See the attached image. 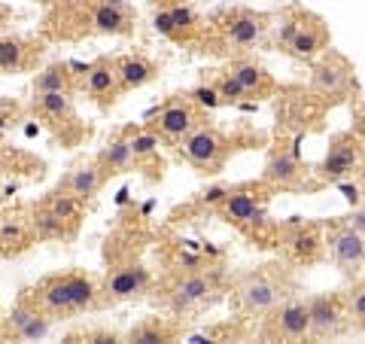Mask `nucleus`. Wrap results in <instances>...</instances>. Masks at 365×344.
<instances>
[{
    "label": "nucleus",
    "mask_w": 365,
    "mask_h": 344,
    "mask_svg": "<svg viewBox=\"0 0 365 344\" xmlns=\"http://www.w3.org/2000/svg\"><path fill=\"white\" fill-rule=\"evenodd\" d=\"M362 156H365V150L356 134H350V132L335 134L329 143V152H326L323 162L317 165L319 180L332 183V186H338V183H344V180H353L356 171L362 168Z\"/></svg>",
    "instance_id": "obj_1"
},
{
    "label": "nucleus",
    "mask_w": 365,
    "mask_h": 344,
    "mask_svg": "<svg viewBox=\"0 0 365 344\" xmlns=\"http://www.w3.org/2000/svg\"><path fill=\"white\" fill-rule=\"evenodd\" d=\"M283 280H277L268 271H256L250 278L241 280L238 287V305L247 314H268L277 308V302L283 299Z\"/></svg>",
    "instance_id": "obj_2"
},
{
    "label": "nucleus",
    "mask_w": 365,
    "mask_h": 344,
    "mask_svg": "<svg viewBox=\"0 0 365 344\" xmlns=\"http://www.w3.org/2000/svg\"><path fill=\"white\" fill-rule=\"evenodd\" d=\"M350 86H356L353 80V67L344 55L338 52H329L323 61H317L314 71H310V89L317 95H326V98H338L350 91Z\"/></svg>",
    "instance_id": "obj_3"
},
{
    "label": "nucleus",
    "mask_w": 365,
    "mask_h": 344,
    "mask_svg": "<svg viewBox=\"0 0 365 344\" xmlns=\"http://www.w3.org/2000/svg\"><path fill=\"white\" fill-rule=\"evenodd\" d=\"M310 308V338L326 341L347 329V302L341 296H314Z\"/></svg>",
    "instance_id": "obj_4"
},
{
    "label": "nucleus",
    "mask_w": 365,
    "mask_h": 344,
    "mask_svg": "<svg viewBox=\"0 0 365 344\" xmlns=\"http://www.w3.org/2000/svg\"><path fill=\"white\" fill-rule=\"evenodd\" d=\"M182 156L201 171H216L225 159V141L216 128H192L182 137Z\"/></svg>",
    "instance_id": "obj_5"
},
{
    "label": "nucleus",
    "mask_w": 365,
    "mask_h": 344,
    "mask_svg": "<svg viewBox=\"0 0 365 344\" xmlns=\"http://www.w3.org/2000/svg\"><path fill=\"white\" fill-rule=\"evenodd\" d=\"M329 247H332V256H335V262H338V269L344 274H353L356 269H362V262H365V235L356 232L347 219L344 223H338V226H332Z\"/></svg>",
    "instance_id": "obj_6"
},
{
    "label": "nucleus",
    "mask_w": 365,
    "mask_h": 344,
    "mask_svg": "<svg viewBox=\"0 0 365 344\" xmlns=\"http://www.w3.org/2000/svg\"><path fill=\"white\" fill-rule=\"evenodd\" d=\"M274 332L280 338H308L310 335V308L308 302H283L274 311Z\"/></svg>",
    "instance_id": "obj_7"
},
{
    "label": "nucleus",
    "mask_w": 365,
    "mask_h": 344,
    "mask_svg": "<svg viewBox=\"0 0 365 344\" xmlns=\"http://www.w3.org/2000/svg\"><path fill=\"white\" fill-rule=\"evenodd\" d=\"M265 183L268 186H277V189H295V186H301V177H304V171H301V162H299V152H286V150H280V152H274V156L268 159V165H265Z\"/></svg>",
    "instance_id": "obj_8"
},
{
    "label": "nucleus",
    "mask_w": 365,
    "mask_h": 344,
    "mask_svg": "<svg viewBox=\"0 0 365 344\" xmlns=\"http://www.w3.org/2000/svg\"><path fill=\"white\" fill-rule=\"evenodd\" d=\"M223 217L228 223H238V226H247V223H256L262 219V198L250 189H232L225 195V201L219 204Z\"/></svg>",
    "instance_id": "obj_9"
},
{
    "label": "nucleus",
    "mask_w": 365,
    "mask_h": 344,
    "mask_svg": "<svg viewBox=\"0 0 365 344\" xmlns=\"http://www.w3.org/2000/svg\"><path fill=\"white\" fill-rule=\"evenodd\" d=\"M210 293H213V280L207 278V274H189V278H182L180 284L174 287V293H171L174 311H189V308H195V305L204 302Z\"/></svg>",
    "instance_id": "obj_10"
},
{
    "label": "nucleus",
    "mask_w": 365,
    "mask_h": 344,
    "mask_svg": "<svg viewBox=\"0 0 365 344\" xmlns=\"http://www.w3.org/2000/svg\"><path fill=\"white\" fill-rule=\"evenodd\" d=\"M195 128V110L189 101H174L167 104L158 116V132L165 137H186Z\"/></svg>",
    "instance_id": "obj_11"
},
{
    "label": "nucleus",
    "mask_w": 365,
    "mask_h": 344,
    "mask_svg": "<svg viewBox=\"0 0 365 344\" xmlns=\"http://www.w3.org/2000/svg\"><path fill=\"white\" fill-rule=\"evenodd\" d=\"M319 250H323V238L317 235L314 226H301L295 223V232L289 235V253H292L295 262H317Z\"/></svg>",
    "instance_id": "obj_12"
},
{
    "label": "nucleus",
    "mask_w": 365,
    "mask_h": 344,
    "mask_svg": "<svg viewBox=\"0 0 365 344\" xmlns=\"http://www.w3.org/2000/svg\"><path fill=\"white\" fill-rule=\"evenodd\" d=\"M326 43H329V34H326L323 25H299L295 37L289 40V52L295 58H310L319 49H326Z\"/></svg>",
    "instance_id": "obj_13"
},
{
    "label": "nucleus",
    "mask_w": 365,
    "mask_h": 344,
    "mask_svg": "<svg viewBox=\"0 0 365 344\" xmlns=\"http://www.w3.org/2000/svg\"><path fill=\"white\" fill-rule=\"evenodd\" d=\"M234 76V80L241 82L243 89L250 91V95H268V91L274 89V82H271V76L262 71V67L256 64V61H238V64H232V71H228Z\"/></svg>",
    "instance_id": "obj_14"
},
{
    "label": "nucleus",
    "mask_w": 365,
    "mask_h": 344,
    "mask_svg": "<svg viewBox=\"0 0 365 344\" xmlns=\"http://www.w3.org/2000/svg\"><path fill=\"white\" fill-rule=\"evenodd\" d=\"M143 284H147V271L143 269H122L106 280V296L110 299H128V296L140 293Z\"/></svg>",
    "instance_id": "obj_15"
},
{
    "label": "nucleus",
    "mask_w": 365,
    "mask_h": 344,
    "mask_svg": "<svg viewBox=\"0 0 365 344\" xmlns=\"http://www.w3.org/2000/svg\"><path fill=\"white\" fill-rule=\"evenodd\" d=\"M259 37H262V21H259L256 15H250V12L232 19L228 21V28H225V40L232 46H253Z\"/></svg>",
    "instance_id": "obj_16"
},
{
    "label": "nucleus",
    "mask_w": 365,
    "mask_h": 344,
    "mask_svg": "<svg viewBox=\"0 0 365 344\" xmlns=\"http://www.w3.org/2000/svg\"><path fill=\"white\" fill-rule=\"evenodd\" d=\"M91 25H95V30H101V34H122L128 28V15L122 12L119 0H110V3H101L95 10Z\"/></svg>",
    "instance_id": "obj_17"
},
{
    "label": "nucleus",
    "mask_w": 365,
    "mask_h": 344,
    "mask_svg": "<svg viewBox=\"0 0 365 344\" xmlns=\"http://www.w3.org/2000/svg\"><path fill=\"white\" fill-rule=\"evenodd\" d=\"M104 183V171L97 165H88V168H79L71 180H67V189L76 195V198H88L101 189Z\"/></svg>",
    "instance_id": "obj_18"
},
{
    "label": "nucleus",
    "mask_w": 365,
    "mask_h": 344,
    "mask_svg": "<svg viewBox=\"0 0 365 344\" xmlns=\"http://www.w3.org/2000/svg\"><path fill=\"white\" fill-rule=\"evenodd\" d=\"M152 64L149 61H143V58H128V61H122L119 64V82L125 89H140V86H147V82L152 80Z\"/></svg>",
    "instance_id": "obj_19"
},
{
    "label": "nucleus",
    "mask_w": 365,
    "mask_h": 344,
    "mask_svg": "<svg viewBox=\"0 0 365 344\" xmlns=\"http://www.w3.org/2000/svg\"><path fill=\"white\" fill-rule=\"evenodd\" d=\"M46 91H71V73L67 67L52 64L34 80V95H46Z\"/></svg>",
    "instance_id": "obj_20"
},
{
    "label": "nucleus",
    "mask_w": 365,
    "mask_h": 344,
    "mask_svg": "<svg viewBox=\"0 0 365 344\" xmlns=\"http://www.w3.org/2000/svg\"><path fill=\"white\" fill-rule=\"evenodd\" d=\"M67 280V296H71V311H86L95 302V284L82 274H71Z\"/></svg>",
    "instance_id": "obj_21"
},
{
    "label": "nucleus",
    "mask_w": 365,
    "mask_h": 344,
    "mask_svg": "<svg viewBox=\"0 0 365 344\" xmlns=\"http://www.w3.org/2000/svg\"><path fill=\"white\" fill-rule=\"evenodd\" d=\"M119 82V71H113L110 64H95L88 67V76H86V86L91 95H110Z\"/></svg>",
    "instance_id": "obj_22"
},
{
    "label": "nucleus",
    "mask_w": 365,
    "mask_h": 344,
    "mask_svg": "<svg viewBox=\"0 0 365 344\" xmlns=\"http://www.w3.org/2000/svg\"><path fill=\"white\" fill-rule=\"evenodd\" d=\"M43 305L52 311V314H64L71 311V296H67V280L58 278L52 284L43 287Z\"/></svg>",
    "instance_id": "obj_23"
},
{
    "label": "nucleus",
    "mask_w": 365,
    "mask_h": 344,
    "mask_svg": "<svg viewBox=\"0 0 365 344\" xmlns=\"http://www.w3.org/2000/svg\"><path fill=\"white\" fill-rule=\"evenodd\" d=\"M37 107L52 119H64L71 116V95L67 91H46V95H37Z\"/></svg>",
    "instance_id": "obj_24"
},
{
    "label": "nucleus",
    "mask_w": 365,
    "mask_h": 344,
    "mask_svg": "<svg viewBox=\"0 0 365 344\" xmlns=\"http://www.w3.org/2000/svg\"><path fill=\"white\" fill-rule=\"evenodd\" d=\"M347 320L353 329H365V280L347 296Z\"/></svg>",
    "instance_id": "obj_25"
},
{
    "label": "nucleus",
    "mask_w": 365,
    "mask_h": 344,
    "mask_svg": "<svg viewBox=\"0 0 365 344\" xmlns=\"http://www.w3.org/2000/svg\"><path fill=\"white\" fill-rule=\"evenodd\" d=\"M25 64V46L15 40H0V71H19Z\"/></svg>",
    "instance_id": "obj_26"
},
{
    "label": "nucleus",
    "mask_w": 365,
    "mask_h": 344,
    "mask_svg": "<svg viewBox=\"0 0 365 344\" xmlns=\"http://www.w3.org/2000/svg\"><path fill=\"white\" fill-rule=\"evenodd\" d=\"M134 159V152H131V141H113L110 147L104 150V156H101V162L104 165H110V168H125L128 162Z\"/></svg>",
    "instance_id": "obj_27"
},
{
    "label": "nucleus",
    "mask_w": 365,
    "mask_h": 344,
    "mask_svg": "<svg viewBox=\"0 0 365 344\" xmlns=\"http://www.w3.org/2000/svg\"><path fill=\"white\" fill-rule=\"evenodd\" d=\"M64 223H67V219L55 217L49 208H46L43 213H37V219H34L37 232H40L43 238H61V235H64Z\"/></svg>",
    "instance_id": "obj_28"
},
{
    "label": "nucleus",
    "mask_w": 365,
    "mask_h": 344,
    "mask_svg": "<svg viewBox=\"0 0 365 344\" xmlns=\"http://www.w3.org/2000/svg\"><path fill=\"white\" fill-rule=\"evenodd\" d=\"M216 91H219V98H223L225 104H238L241 98H250V91L243 89L241 82H238V80H234V76H232V73H225L223 80L216 82Z\"/></svg>",
    "instance_id": "obj_29"
},
{
    "label": "nucleus",
    "mask_w": 365,
    "mask_h": 344,
    "mask_svg": "<svg viewBox=\"0 0 365 344\" xmlns=\"http://www.w3.org/2000/svg\"><path fill=\"white\" fill-rule=\"evenodd\" d=\"M46 332H49V317L34 314V317H30L28 323L21 326V329L15 332V335H19V338H25V341H37V338H43Z\"/></svg>",
    "instance_id": "obj_30"
},
{
    "label": "nucleus",
    "mask_w": 365,
    "mask_h": 344,
    "mask_svg": "<svg viewBox=\"0 0 365 344\" xmlns=\"http://www.w3.org/2000/svg\"><path fill=\"white\" fill-rule=\"evenodd\" d=\"M165 338H167V335L158 329V323H147V326H137V329H131V341H137V344H158Z\"/></svg>",
    "instance_id": "obj_31"
},
{
    "label": "nucleus",
    "mask_w": 365,
    "mask_h": 344,
    "mask_svg": "<svg viewBox=\"0 0 365 344\" xmlns=\"http://www.w3.org/2000/svg\"><path fill=\"white\" fill-rule=\"evenodd\" d=\"M156 150H158V134H137L131 141L134 159H149Z\"/></svg>",
    "instance_id": "obj_32"
},
{
    "label": "nucleus",
    "mask_w": 365,
    "mask_h": 344,
    "mask_svg": "<svg viewBox=\"0 0 365 344\" xmlns=\"http://www.w3.org/2000/svg\"><path fill=\"white\" fill-rule=\"evenodd\" d=\"M192 101L195 104H201V107H219L223 104V98H219V91H216V86H198L195 91H192Z\"/></svg>",
    "instance_id": "obj_33"
},
{
    "label": "nucleus",
    "mask_w": 365,
    "mask_h": 344,
    "mask_svg": "<svg viewBox=\"0 0 365 344\" xmlns=\"http://www.w3.org/2000/svg\"><path fill=\"white\" fill-rule=\"evenodd\" d=\"M49 210L55 213V217H61V219H73V213H76V204H73V198H67V195H58V198H52V201H49Z\"/></svg>",
    "instance_id": "obj_34"
},
{
    "label": "nucleus",
    "mask_w": 365,
    "mask_h": 344,
    "mask_svg": "<svg viewBox=\"0 0 365 344\" xmlns=\"http://www.w3.org/2000/svg\"><path fill=\"white\" fill-rule=\"evenodd\" d=\"M228 192H232L228 186H210V189H204V192L198 195V204H223Z\"/></svg>",
    "instance_id": "obj_35"
},
{
    "label": "nucleus",
    "mask_w": 365,
    "mask_h": 344,
    "mask_svg": "<svg viewBox=\"0 0 365 344\" xmlns=\"http://www.w3.org/2000/svg\"><path fill=\"white\" fill-rule=\"evenodd\" d=\"M338 186H341V192H344V198H347L350 204H353V208H356V204H362V201H365V192H362V186H359V183H350V180H344V183H338Z\"/></svg>",
    "instance_id": "obj_36"
},
{
    "label": "nucleus",
    "mask_w": 365,
    "mask_h": 344,
    "mask_svg": "<svg viewBox=\"0 0 365 344\" xmlns=\"http://www.w3.org/2000/svg\"><path fill=\"white\" fill-rule=\"evenodd\" d=\"M34 314H37V311H30L28 305H19V308H12V314H10V326H12V332H19L21 326H25Z\"/></svg>",
    "instance_id": "obj_37"
},
{
    "label": "nucleus",
    "mask_w": 365,
    "mask_h": 344,
    "mask_svg": "<svg viewBox=\"0 0 365 344\" xmlns=\"http://www.w3.org/2000/svg\"><path fill=\"white\" fill-rule=\"evenodd\" d=\"M156 30H162V34H167V37L177 34V30H180V28H177V21H174V15H171V10L156 15Z\"/></svg>",
    "instance_id": "obj_38"
},
{
    "label": "nucleus",
    "mask_w": 365,
    "mask_h": 344,
    "mask_svg": "<svg viewBox=\"0 0 365 344\" xmlns=\"http://www.w3.org/2000/svg\"><path fill=\"white\" fill-rule=\"evenodd\" d=\"M347 223L353 226L356 232H362V235H365V201H362V204H356V208H353V213H350V217H347Z\"/></svg>",
    "instance_id": "obj_39"
},
{
    "label": "nucleus",
    "mask_w": 365,
    "mask_h": 344,
    "mask_svg": "<svg viewBox=\"0 0 365 344\" xmlns=\"http://www.w3.org/2000/svg\"><path fill=\"white\" fill-rule=\"evenodd\" d=\"M0 244H21L19 226H0Z\"/></svg>",
    "instance_id": "obj_40"
},
{
    "label": "nucleus",
    "mask_w": 365,
    "mask_h": 344,
    "mask_svg": "<svg viewBox=\"0 0 365 344\" xmlns=\"http://www.w3.org/2000/svg\"><path fill=\"white\" fill-rule=\"evenodd\" d=\"M174 15V21H177V28H186V25H192V12L186 10V6H174L171 10Z\"/></svg>",
    "instance_id": "obj_41"
},
{
    "label": "nucleus",
    "mask_w": 365,
    "mask_h": 344,
    "mask_svg": "<svg viewBox=\"0 0 365 344\" xmlns=\"http://www.w3.org/2000/svg\"><path fill=\"white\" fill-rule=\"evenodd\" d=\"M10 122H12V119H10V116H6V113H0V134H3V132H6V128H10Z\"/></svg>",
    "instance_id": "obj_42"
},
{
    "label": "nucleus",
    "mask_w": 365,
    "mask_h": 344,
    "mask_svg": "<svg viewBox=\"0 0 365 344\" xmlns=\"http://www.w3.org/2000/svg\"><path fill=\"white\" fill-rule=\"evenodd\" d=\"M362 171H365V156H362Z\"/></svg>",
    "instance_id": "obj_43"
}]
</instances>
